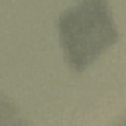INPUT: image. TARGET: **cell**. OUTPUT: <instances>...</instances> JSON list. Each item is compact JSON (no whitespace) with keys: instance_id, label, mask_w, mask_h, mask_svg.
<instances>
[{"instance_id":"cell-1","label":"cell","mask_w":126,"mask_h":126,"mask_svg":"<svg viewBox=\"0 0 126 126\" xmlns=\"http://www.w3.org/2000/svg\"><path fill=\"white\" fill-rule=\"evenodd\" d=\"M57 32L65 61L75 73H83L118 41L108 0H79L61 12Z\"/></svg>"},{"instance_id":"cell-3","label":"cell","mask_w":126,"mask_h":126,"mask_svg":"<svg viewBox=\"0 0 126 126\" xmlns=\"http://www.w3.org/2000/svg\"><path fill=\"white\" fill-rule=\"evenodd\" d=\"M116 126H126V116H124V118H122V120H120V122H118Z\"/></svg>"},{"instance_id":"cell-2","label":"cell","mask_w":126,"mask_h":126,"mask_svg":"<svg viewBox=\"0 0 126 126\" xmlns=\"http://www.w3.org/2000/svg\"><path fill=\"white\" fill-rule=\"evenodd\" d=\"M0 126H32L20 116L18 104L8 94H0Z\"/></svg>"}]
</instances>
